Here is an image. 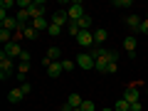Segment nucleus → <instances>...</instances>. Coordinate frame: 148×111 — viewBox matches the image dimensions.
<instances>
[{
  "label": "nucleus",
  "mask_w": 148,
  "mask_h": 111,
  "mask_svg": "<svg viewBox=\"0 0 148 111\" xmlns=\"http://www.w3.org/2000/svg\"><path fill=\"white\" fill-rule=\"evenodd\" d=\"M67 15H69V22H77V20H82V17L86 15V12H84V5H82L79 0L69 3V8H67Z\"/></svg>",
  "instance_id": "obj_1"
},
{
  "label": "nucleus",
  "mask_w": 148,
  "mask_h": 111,
  "mask_svg": "<svg viewBox=\"0 0 148 111\" xmlns=\"http://www.w3.org/2000/svg\"><path fill=\"white\" fill-rule=\"evenodd\" d=\"M12 67H15L12 59L8 57L5 52H0V79H8V77L12 74Z\"/></svg>",
  "instance_id": "obj_2"
},
{
  "label": "nucleus",
  "mask_w": 148,
  "mask_h": 111,
  "mask_svg": "<svg viewBox=\"0 0 148 111\" xmlns=\"http://www.w3.org/2000/svg\"><path fill=\"white\" fill-rule=\"evenodd\" d=\"M74 62H77V67H82V69H96V62H94V57H91L89 52H79Z\"/></svg>",
  "instance_id": "obj_3"
},
{
  "label": "nucleus",
  "mask_w": 148,
  "mask_h": 111,
  "mask_svg": "<svg viewBox=\"0 0 148 111\" xmlns=\"http://www.w3.org/2000/svg\"><path fill=\"white\" fill-rule=\"evenodd\" d=\"M77 45H79V47H94V32L91 30H82L79 35H77Z\"/></svg>",
  "instance_id": "obj_4"
},
{
  "label": "nucleus",
  "mask_w": 148,
  "mask_h": 111,
  "mask_svg": "<svg viewBox=\"0 0 148 111\" xmlns=\"http://www.w3.org/2000/svg\"><path fill=\"white\" fill-rule=\"evenodd\" d=\"M82 104H84V99H82V96L74 91V94H69V96H67V101H64L62 109H64V111H74V109H79Z\"/></svg>",
  "instance_id": "obj_5"
},
{
  "label": "nucleus",
  "mask_w": 148,
  "mask_h": 111,
  "mask_svg": "<svg viewBox=\"0 0 148 111\" xmlns=\"http://www.w3.org/2000/svg\"><path fill=\"white\" fill-rule=\"evenodd\" d=\"M3 52H5V54H8V57H10V59H15V57L20 59L25 49H22L20 45H17V40H12V42H8V45H5V49H3Z\"/></svg>",
  "instance_id": "obj_6"
},
{
  "label": "nucleus",
  "mask_w": 148,
  "mask_h": 111,
  "mask_svg": "<svg viewBox=\"0 0 148 111\" xmlns=\"http://www.w3.org/2000/svg\"><path fill=\"white\" fill-rule=\"evenodd\" d=\"M52 25H59V27H64V25H69V15H67V10H57L52 15Z\"/></svg>",
  "instance_id": "obj_7"
},
{
  "label": "nucleus",
  "mask_w": 148,
  "mask_h": 111,
  "mask_svg": "<svg viewBox=\"0 0 148 111\" xmlns=\"http://www.w3.org/2000/svg\"><path fill=\"white\" fill-rule=\"evenodd\" d=\"M30 17L32 20H37V17H45V3H40V0H35L30 8Z\"/></svg>",
  "instance_id": "obj_8"
},
{
  "label": "nucleus",
  "mask_w": 148,
  "mask_h": 111,
  "mask_svg": "<svg viewBox=\"0 0 148 111\" xmlns=\"http://www.w3.org/2000/svg\"><path fill=\"white\" fill-rule=\"evenodd\" d=\"M22 99H25V91H22L20 86H15V89L8 91V101H10V104H20Z\"/></svg>",
  "instance_id": "obj_9"
},
{
  "label": "nucleus",
  "mask_w": 148,
  "mask_h": 111,
  "mask_svg": "<svg viewBox=\"0 0 148 111\" xmlns=\"http://www.w3.org/2000/svg\"><path fill=\"white\" fill-rule=\"evenodd\" d=\"M123 99H126L128 104H136V101H141V96H138V86H128V89L123 91Z\"/></svg>",
  "instance_id": "obj_10"
},
{
  "label": "nucleus",
  "mask_w": 148,
  "mask_h": 111,
  "mask_svg": "<svg viewBox=\"0 0 148 111\" xmlns=\"http://www.w3.org/2000/svg\"><path fill=\"white\" fill-rule=\"evenodd\" d=\"M126 27L131 32H141V17H138V15H128L126 17Z\"/></svg>",
  "instance_id": "obj_11"
},
{
  "label": "nucleus",
  "mask_w": 148,
  "mask_h": 111,
  "mask_svg": "<svg viewBox=\"0 0 148 111\" xmlns=\"http://www.w3.org/2000/svg\"><path fill=\"white\" fill-rule=\"evenodd\" d=\"M62 72H64V67H62V62H52L47 67V74L52 77V79H57V77H62Z\"/></svg>",
  "instance_id": "obj_12"
},
{
  "label": "nucleus",
  "mask_w": 148,
  "mask_h": 111,
  "mask_svg": "<svg viewBox=\"0 0 148 111\" xmlns=\"http://www.w3.org/2000/svg\"><path fill=\"white\" fill-rule=\"evenodd\" d=\"M123 49H126V52L131 54V57L136 54V37H133V35H128L126 40H123Z\"/></svg>",
  "instance_id": "obj_13"
},
{
  "label": "nucleus",
  "mask_w": 148,
  "mask_h": 111,
  "mask_svg": "<svg viewBox=\"0 0 148 111\" xmlns=\"http://www.w3.org/2000/svg\"><path fill=\"white\" fill-rule=\"evenodd\" d=\"M106 37H109V32H106L104 27H96V30H94V45L106 42Z\"/></svg>",
  "instance_id": "obj_14"
},
{
  "label": "nucleus",
  "mask_w": 148,
  "mask_h": 111,
  "mask_svg": "<svg viewBox=\"0 0 148 111\" xmlns=\"http://www.w3.org/2000/svg\"><path fill=\"white\" fill-rule=\"evenodd\" d=\"M32 27H35L37 32H45V30H49V22L45 20V17H37V20H32Z\"/></svg>",
  "instance_id": "obj_15"
},
{
  "label": "nucleus",
  "mask_w": 148,
  "mask_h": 111,
  "mask_svg": "<svg viewBox=\"0 0 148 111\" xmlns=\"http://www.w3.org/2000/svg\"><path fill=\"white\" fill-rule=\"evenodd\" d=\"M20 32H22V37H25V40H35V37H37V30H35V27H27V25H22Z\"/></svg>",
  "instance_id": "obj_16"
},
{
  "label": "nucleus",
  "mask_w": 148,
  "mask_h": 111,
  "mask_svg": "<svg viewBox=\"0 0 148 111\" xmlns=\"http://www.w3.org/2000/svg\"><path fill=\"white\" fill-rule=\"evenodd\" d=\"M59 57H62L59 47H49V52H47V59H49V62H59Z\"/></svg>",
  "instance_id": "obj_17"
},
{
  "label": "nucleus",
  "mask_w": 148,
  "mask_h": 111,
  "mask_svg": "<svg viewBox=\"0 0 148 111\" xmlns=\"http://www.w3.org/2000/svg\"><path fill=\"white\" fill-rule=\"evenodd\" d=\"M114 111H131V104H128L126 99H119L116 104H114Z\"/></svg>",
  "instance_id": "obj_18"
},
{
  "label": "nucleus",
  "mask_w": 148,
  "mask_h": 111,
  "mask_svg": "<svg viewBox=\"0 0 148 111\" xmlns=\"http://www.w3.org/2000/svg\"><path fill=\"white\" fill-rule=\"evenodd\" d=\"M27 72H30V62H20L17 64V77H20V79H25Z\"/></svg>",
  "instance_id": "obj_19"
},
{
  "label": "nucleus",
  "mask_w": 148,
  "mask_h": 111,
  "mask_svg": "<svg viewBox=\"0 0 148 111\" xmlns=\"http://www.w3.org/2000/svg\"><path fill=\"white\" fill-rule=\"evenodd\" d=\"M77 27H79V30H89V27H91V17L84 15L82 20H77Z\"/></svg>",
  "instance_id": "obj_20"
},
{
  "label": "nucleus",
  "mask_w": 148,
  "mask_h": 111,
  "mask_svg": "<svg viewBox=\"0 0 148 111\" xmlns=\"http://www.w3.org/2000/svg\"><path fill=\"white\" fill-rule=\"evenodd\" d=\"M0 42H3V45L12 42V32H8V30H0Z\"/></svg>",
  "instance_id": "obj_21"
},
{
  "label": "nucleus",
  "mask_w": 148,
  "mask_h": 111,
  "mask_svg": "<svg viewBox=\"0 0 148 111\" xmlns=\"http://www.w3.org/2000/svg\"><path fill=\"white\" fill-rule=\"evenodd\" d=\"M67 32H69V35L74 37V40H77V35H79L82 30H79V27H77V22H69V25H67Z\"/></svg>",
  "instance_id": "obj_22"
},
{
  "label": "nucleus",
  "mask_w": 148,
  "mask_h": 111,
  "mask_svg": "<svg viewBox=\"0 0 148 111\" xmlns=\"http://www.w3.org/2000/svg\"><path fill=\"white\" fill-rule=\"evenodd\" d=\"M47 35L59 37V35H62V27H59V25H52V22H49V30H47Z\"/></svg>",
  "instance_id": "obj_23"
},
{
  "label": "nucleus",
  "mask_w": 148,
  "mask_h": 111,
  "mask_svg": "<svg viewBox=\"0 0 148 111\" xmlns=\"http://www.w3.org/2000/svg\"><path fill=\"white\" fill-rule=\"evenodd\" d=\"M82 111H96V104L91 99H84V104H82Z\"/></svg>",
  "instance_id": "obj_24"
},
{
  "label": "nucleus",
  "mask_w": 148,
  "mask_h": 111,
  "mask_svg": "<svg viewBox=\"0 0 148 111\" xmlns=\"http://www.w3.org/2000/svg\"><path fill=\"white\" fill-rule=\"evenodd\" d=\"M62 67H64V72H72V69L77 67V62H74V59H64V62H62Z\"/></svg>",
  "instance_id": "obj_25"
},
{
  "label": "nucleus",
  "mask_w": 148,
  "mask_h": 111,
  "mask_svg": "<svg viewBox=\"0 0 148 111\" xmlns=\"http://www.w3.org/2000/svg\"><path fill=\"white\" fill-rule=\"evenodd\" d=\"M114 5H116V8H131L133 3H131V0H116V3H114Z\"/></svg>",
  "instance_id": "obj_26"
},
{
  "label": "nucleus",
  "mask_w": 148,
  "mask_h": 111,
  "mask_svg": "<svg viewBox=\"0 0 148 111\" xmlns=\"http://www.w3.org/2000/svg\"><path fill=\"white\" fill-rule=\"evenodd\" d=\"M116 69H119V64H116V62H111L109 67H106V74H114V72H116Z\"/></svg>",
  "instance_id": "obj_27"
},
{
  "label": "nucleus",
  "mask_w": 148,
  "mask_h": 111,
  "mask_svg": "<svg viewBox=\"0 0 148 111\" xmlns=\"http://www.w3.org/2000/svg\"><path fill=\"white\" fill-rule=\"evenodd\" d=\"M20 89H22V91H25V96H27V94H30V91H32V86H30V84H27V82H22V84H20Z\"/></svg>",
  "instance_id": "obj_28"
},
{
  "label": "nucleus",
  "mask_w": 148,
  "mask_h": 111,
  "mask_svg": "<svg viewBox=\"0 0 148 111\" xmlns=\"http://www.w3.org/2000/svg\"><path fill=\"white\" fill-rule=\"evenodd\" d=\"M131 111H143V104H141V101H136V104H131Z\"/></svg>",
  "instance_id": "obj_29"
},
{
  "label": "nucleus",
  "mask_w": 148,
  "mask_h": 111,
  "mask_svg": "<svg viewBox=\"0 0 148 111\" xmlns=\"http://www.w3.org/2000/svg\"><path fill=\"white\" fill-rule=\"evenodd\" d=\"M141 32H143V35H148V20H141Z\"/></svg>",
  "instance_id": "obj_30"
},
{
  "label": "nucleus",
  "mask_w": 148,
  "mask_h": 111,
  "mask_svg": "<svg viewBox=\"0 0 148 111\" xmlns=\"http://www.w3.org/2000/svg\"><path fill=\"white\" fill-rule=\"evenodd\" d=\"M12 5H15L12 0H3V3H0V8H5V10H8V8H12Z\"/></svg>",
  "instance_id": "obj_31"
},
{
  "label": "nucleus",
  "mask_w": 148,
  "mask_h": 111,
  "mask_svg": "<svg viewBox=\"0 0 148 111\" xmlns=\"http://www.w3.org/2000/svg\"><path fill=\"white\" fill-rule=\"evenodd\" d=\"M20 62H30V52H27V49H25V52H22V57H20Z\"/></svg>",
  "instance_id": "obj_32"
},
{
  "label": "nucleus",
  "mask_w": 148,
  "mask_h": 111,
  "mask_svg": "<svg viewBox=\"0 0 148 111\" xmlns=\"http://www.w3.org/2000/svg\"><path fill=\"white\" fill-rule=\"evenodd\" d=\"M99 111H114V109H99Z\"/></svg>",
  "instance_id": "obj_33"
},
{
  "label": "nucleus",
  "mask_w": 148,
  "mask_h": 111,
  "mask_svg": "<svg viewBox=\"0 0 148 111\" xmlns=\"http://www.w3.org/2000/svg\"><path fill=\"white\" fill-rule=\"evenodd\" d=\"M74 111H82V106H79V109H74Z\"/></svg>",
  "instance_id": "obj_34"
},
{
  "label": "nucleus",
  "mask_w": 148,
  "mask_h": 111,
  "mask_svg": "<svg viewBox=\"0 0 148 111\" xmlns=\"http://www.w3.org/2000/svg\"><path fill=\"white\" fill-rule=\"evenodd\" d=\"M146 20H148V12H146Z\"/></svg>",
  "instance_id": "obj_35"
},
{
  "label": "nucleus",
  "mask_w": 148,
  "mask_h": 111,
  "mask_svg": "<svg viewBox=\"0 0 148 111\" xmlns=\"http://www.w3.org/2000/svg\"><path fill=\"white\" fill-rule=\"evenodd\" d=\"M62 111H64V109H62Z\"/></svg>",
  "instance_id": "obj_36"
}]
</instances>
